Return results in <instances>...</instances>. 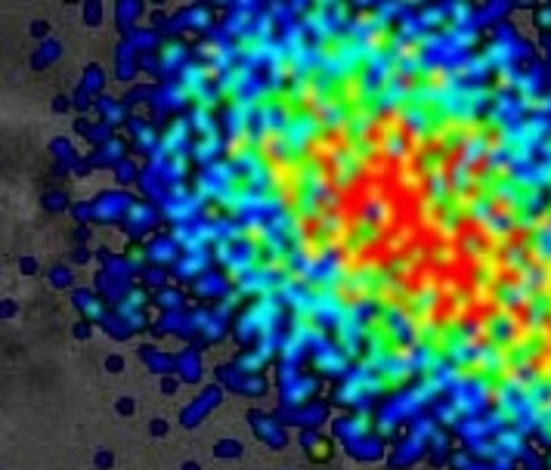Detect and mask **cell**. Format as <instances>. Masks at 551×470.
I'll return each instance as SVG.
<instances>
[{
	"instance_id": "6da1fadb",
	"label": "cell",
	"mask_w": 551,
	"mask_h": 470,
	"mask_svg": "<svg viewBox=\"0 0 551 470\" xmlns=\"http://www.w3.org/2000/svg\"><path fill=\"white\" fill-rule=\"evenodd\" d=\"M276 322H279V303L272 300V297H257V300L241 313V319L235 328H239L241 334H254V337L270 340Z\"/></svg>"
},
{
	"instance_id": "7a4b0ae2",
	"label": "cell",
	"mask_w": 551,
	"mask_h": 470,
	"mask_svg": "<svg viewBox=\"0 0 551 470\" xmlns=\"http://www.w3.org/2000/svg\"><path fill=\"white\" fill-rule=\"evenodd\" d=\"M313 368L319 374H344L347 371V352L338 350V344H322L313 350Z\"/></svg>"
},
{
	"instance_id": "3957f363",
	"label": "cell",
	"mask_w": 551,
	"mask_h": 470,
	"mask_svg": "<svg viewBox=\"0 0 551 470\" xmlns=\"http://www.w3.org/2000/svg\"><path fill=\"white\" fill-rule=\"evenodd\" d=\"M158 65L164 68V71H173V68H180V65L186 68V43L177 41V37L164 41L158 47Z\"/></svg>"
},
{
	"instance_id": "277c9868",
	"label": "cell",
	"mask_w": 551,
	"mask_h": 470,
	"mask_svg": "<svg viewBox=\"0 0 551 470\" xmlns=\"http://www.w3.org/2000/svg\"><path fill=\"white\" fill-rule=\"evenodd\" d=\"M149 263H155V266L180 263V245L173 238H155L152 245H149Z\"/></svg>"
},
{
	"instance_id": "5b68a950",
	"label": "cell",
	"mask_w": 551,
	"mask_h": 470,
	"mask_svg": "<svg viewBox=\"0 0 551 470\" xmlns=\"http://www.w3.org/2000/svg\"><path fill=\"white\" fill-rule=\"evenodd\" d=\"M313 393H316L313 377H291V381H285V402H288V405H301V402L310 399Z\"/></svg>"
},
{
	"instance_id": "8992f818",
	"label": "cell",
	"mask_w": 551,
	"mask_h": 470,
	"mask_svg": "<svg viewBox=\"0 0 551 470\" xmlns=\"http://www.w3.org/2000/svg\"><path fill=\"white\" fill-rule=\"evenodd\" d=\"M223 148V139L220 136H198V142L192 146V158L198 161V164L210 167L214 164V155Z\"/></svg>"
},
{
	"instance_id": "52a82bcc",
	"label": "cell",
	"mask_w": 551,
	"mask_h": 470,
	"mask_svg": "<svg viewBox=\"0 0 551 470\" xmlns=\"http://www.w3.org/2000/svg\"><path fill=\"white\" fill-rule=\"evenodd\" d=\"M93 210H96V216H102V220H115V216H127L130 201L124 195H105Z\"/></svg>"
},
{
	"instance_id": "ba28073f",
	"label": "cell",
	"mask_w": 551,
	"mask_h": 470,
	"mask_svg": "<svg viewBox=\"0 0 551 470\" xmlns=\"http://www.w3.org/2000/svg\"><path fill=\"white\" fill-rule=\"evenodd\" d=\"M177 272L183 278H195V276H208V254H186V257H180V263H177Z\"/></svg>"
},
{
	"instance_id": "9c48e42d",
	"label": "cell",
	"mask_w": 551,
	"mask_h": 470,
	"mask_svg": "<svg viewBox=\"0 0 551 470\" xmlns=\"http://www.w3.org/2000/svg\"><path fill=\"white\" fill-rule=\"evenodd\" d=\"M127 220H130V226L133 229H149L155 223V210H152V204H130V210H127Z\"/></svg>"
},
{
	"instance_id": "30bf717a",
	"label": "cell",
	"mask_w": 551,
	"mask_h": 470,
	"mask_svg": "<svg viewBox=\"0 0 551 470\" xmlns=\"http://www.w3.org/2000/svg\"><path fill=\"white\" fill-rule=\"evenodd\" d=\"M495 445H499V451L520 455V451H523V433L520 430H501V433H495Z\"/></svg>"
},
{
	"instance_id": "8fae6325",
	"label": "cell",
	"mask_w": 551,
	"mask_h": 470,
	"mask_svg": "<svg viewBox=\"0 0 551 470\" xmlns=\"http://www.w3.org/2000/svg\"><path fill=\"white\" fill-rule=\"evenodd\" d=\"M226 284H229V278H223V276H204V278H198V294L202 297H220V294H226Z\"/></svg>"
},
{
	"instance_id": "7c38bea8",
	"label": "cell",
	"mask_w": 551,
	"mask_h": 470,
	"mask_svg": "<svg viewBox=\"0 0 551 470\" xmlns=\"http://www.w3.org/2000/svg\"><path fill=\"white\" fill-rule=\"evenodd\" d=\"M210 22H214V16H210L208 10H202V6H195V10L183 12V25H192V28H208Z\"/></svg>"
},
{
	"instance_id": "4fadbf2b",
	"label": "cell",
	"mask_w": 551,
	"mask_h": 470,
	"mask_svg": "<svg viewBox=\"0 0 551 470\" xmlns=\"http://www.w3.org/2000/svg\"><path fill=\"white\" fill-rule=\"evenodd\" d=\"M449 22H455V28H462V25H471V12H474V6L471 3H452L449 6Z\"/></svg>"
},
{
	"instance_id": "5bb4252c",
	"label": "cell",
	"mask_w": 551,
	"mask_h": 470,
	"mask_svg": "<svg viewBox=\"0 0 551 470\" xmlns=\"http://www.w3.org/2000/svg\"><path fill=\"white\" fill-rule=\"evenodd\" d=\"M307 449H310V455H313L316 461H325L328 458V443L322 436H316V433H307Z\"/></svg>"
},
{
	"instance_id": "9a60e30c",
	"label": "cell",
	"mask_w": 551,
	"mask_h": 470,
	"mask_svg": "<svg viewBox=\"0 0 551 470\" xmlns=\"http://www.w3.org/2000/svg\"><path fill=\"white\" fill-rule=\"evenodd\" d=\"M458 260V251L452 245H440V247H433V263H440V266H452Z\"/></svg>"
},
{
	"instance_id": "2e32d148",
	"label": "cell",
	"mask_w": 551,
	"mask_h": 470,
	"mask_svg": "<svg viewBox=\"0 0 551 470\" xmlns=\"http://www.w3.org/2000/svg\"><path fill=\"white\" fill-rule=\"evenodd\" d=\"M84 309H87V315H93V319H99V315H102V309H99V303H96V300H87V303H84Z\"/></svg>"
},
{
	"instance_id": "e0dca14e",
	"label": "cell",
	"mask_w": 551,
	"mask_h": 470,
	"mask_svg": "<svg viewBox=\"0 0 551 470\" xmlns=\"http://www.w3.org/2000/svg\"><path fill=\"white\" fill-rule=\"evenodd\" d=\"M539 25H542V28H551V10H539Z\"/></svg>"
}]
</instances>
